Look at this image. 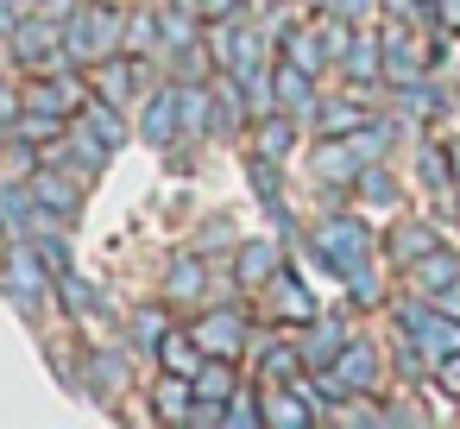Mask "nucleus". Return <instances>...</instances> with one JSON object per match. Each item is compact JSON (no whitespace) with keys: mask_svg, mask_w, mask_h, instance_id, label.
<instances>
[]
</instances>
